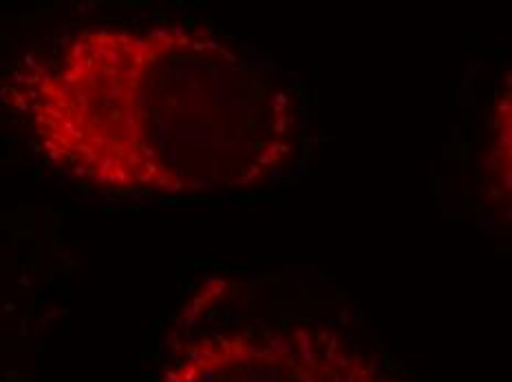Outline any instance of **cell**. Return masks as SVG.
<instances>
[{
  "label": "cell",
  "instance_id": "6da1fadb",
  "mask_svg": "<svg viewBox=\"0 0 512 382\" xmlns=\"http://www.w3.org/2000/svg\"><path fill=\"white\" fill-rule=\"evenodd\" d=\"M14 98L38 153L106 195L252 190L303 144L290 82L206 23L78 29L29 62Z\"/></svg>",
  "mask_w": 512,
  "mask_h": 382
},
{
  "label": "cell",
  "instance_id": "7a4b0ae2",
  "mask_svg": "<svg viewBox=\"0 0 512 382\" xmlns=\"http://www.w3.org/2000/svg\"><path fill=\"white\" fill-rule=\"evenodd\" d=\"M157 382H393L323 325L228 327L190 338Z\"/></svg>",
  "mask_w": 512,
  "mask_h": 382
}]
</instances>
